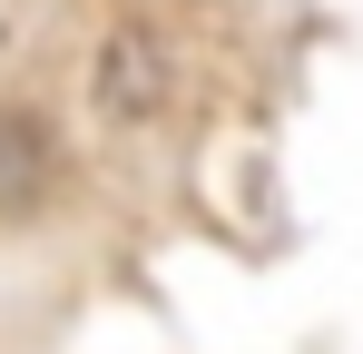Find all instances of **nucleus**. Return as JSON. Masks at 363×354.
Segmentation results:
<instances>
[{
	"label": "nucleus",
	"mask_w": 363,
	"mask_h": 354,
	"mask_svg": "<svg viewBox=\"0 0 363 354\" xmlns=\"http://www.w3.org/2000/svg\"><path fill=\"white\" fill-rule=\"evenodd\" d=\"M69 177V138L40 99H0V227H30Z\"/></svg>",
	"instance_id": "nucleus-2"
},
{
	"label": "nucleus",
	"mask_w": 363,
	"mask_h": 354,
	"mask_svg": "<svg viewBox=\"0 0 363 354\" xmlns=\"http://www.w3.org/2000/svg\"><path fill=\"white\" fill-rule=\"evenodd\" d=\"M177 89H186V59L167 40V20L118 10L99 30V50H89V109L108 118V128H157V118L177 109Z\"/></svg>",
	"instance_id": "nucleus-1"
}]
</instances>
